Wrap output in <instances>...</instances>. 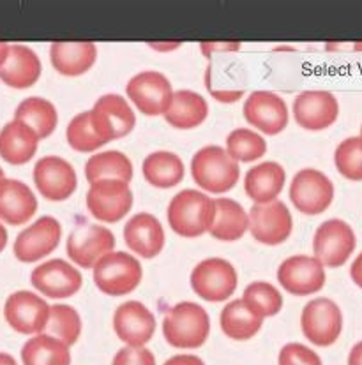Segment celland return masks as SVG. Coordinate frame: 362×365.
I'll list each match as a JSON object with an SVG mask.
<instances>
[{"label":"cell","mask_w":362,"mask_h":365,"mask_svg":"<svg viewBox=\"0 0 362 365\" xmlns=\"http://www.w3.org/2000/svg\"><path fill=\"white\" fill-rule=\"evenodd\" d=\"M348 365H362V341L357 342L350 351Z\"/></svg>","instance_id":"44"},{"label":"cell","mask_w":362,"mask_h":365,"mask_svg":"<svg viewBox=\"0 0 362 365\" xmlns=\"http://www.w3.org/2000/svg\"><path fill=\"white\" fill-rule=\"evenodd\" d=\"M9 46H11V44L0 43V67H2L4 62H6L7 53H9Z\"/></svg>","instance_id":"46"},{"label":"cell","mask_w":362,"mask_h":365,"mask_svg":"<svg viewBox=\"0 0 362 365\" xmlns=\"http://www.w3.org/2000/svg\"><path fill=\"white\" fill-rule=\"evenodd\" d=\"M43 73L36 51L25 44H11L6 62L0 67V80L11 88H29L36 83Z\"/></svg>","instance_id":"24"},{"label":"cell","mask_w":362,"mask_h":365,"mask_svg":"<svg viewBox=\"0 0 362 365\" xmlns=\"http://www.w3.org/2000/svg\"><path fill=\"white\" fill-rule=\"evenodd\" d=\"M133 207V191L121 180H98L87 192V208L92 217L101 222L122 221Z\"/></svg>","instance_id":"10"},{"label":"cell","mask_w":362,"mask_h":365,"mask_svg":"<svg viewBox=\"0 0 362 365\" xmlns=\"http://www.w3.org/2000/svg\"><path fill=\"white\" fill-rule=\"evenodd\" d=\"M238 284L235 267L223 258H207L191 272V288L207 302L228 300Z\"/></svg>","instance_id":"8"},{"label":"cell","mask_w":362,"mask_h":365,"mask_svg":"<svg viewBox=\"0 0 362 365\" xmlns=\"http://www.w3.org/2000/svg\"><path fill=\"white\" fill-rule=\"evenodd\" d=\"M361 136H362V125H361Z\"/></svg>","instance_id":"49"},{"label":"cell","mask_w":362,"mask_h":365,"mask_svg":"<svg viewBox=\"0 0 362 365\" xmlns=\"http://www.w3.org/2000/svg\"><path fill=\"white\" fill-rule=\"evenodd\" d=\"M2 178H4V170H2V168H0V180H2Z\"/></svg>","instance_id":"48"},{"label":"cell","mask_w":362,"mask_h":365,"mask_svg":"<svg viewBox=\"0 0 362 365\" xmlns=\"http://www.w3.org/2000/svg\"><path fill=\"white\" fill-rule=\"evenodd\" d=\"M290 200L302 214H323L334 200V184L320 170L304 168L297 171L290 184Z\"/></svg>","instance_id":"9"},{"label":"cell","mask_w":362,"mask_h":365,"mask_svg":"<svg viewBox=\"0 0 362 365\" xmlns=\"http://www.w3.org/2000/svg\"><path fill=\"white\" fill-rule=\"evenodd\" d=\"M111 365H156V356L147 348H122L114 356Z\"/></svg>","instance_id":"41"},{"label":"cell","mask_w":362,"mask_h":365,"mask_svg":"<svg viewBox=\"0 0 362 365\" xmlns=\"http://www.w3.org/2000/svg\"><path fill=\"white\" fill-rule=\"evenodd\" d=\"M85 177L91 184L98 180H121L129 184L133 178L131 159L119 150L99 152L85 165Z\"/></svg>","instance_id":"33"},{"label":"cell","mask_w":362,"mask_h":365,"mask_svg":"<svg viewBox=\"0 0 362 365\" xmlns=\"http://www.w3.org/2000/svg\"><path fill=\"white\" fill-rule=\"evenodd\" d=\"M126 245L141 258H156L165 247V230L159 219L149 212L133 215L124 226Z\"/></svg>","instance_id":"22"},{"label":"cell","mask_w":362,"mask_h":365,"mask_svg":"<svg viewBox=\"0 0 362 365\" xmlns=\"http://www.w3.org/2000/svg\"><path fill=\"white\" fill-rule=\"evenodd\" d=\"M357 238L352 226L341 219H329L316 228L313 252L323 267H343L356 251Z\"/></svg>","instance_id":"7"},{"label":"cell","mask_w":362,"mask_h":365,"mask_svg":"<svg viewBox=\"0 0 362 365\" xmlns=\"http://www.w3.org/2000/svg\"><path fill=\"white\" fill-rule=\"evenodd\" d=\"M165 365H205L203 360L196 355H175L166 360Z\"/></svg>","instance_id":"42"},{"label":"cell","mask_w":362,"mask_h":365,"mask_svg":"<svg viewBox=\"0 0 362 365\" xmlns=\"http://www.w3.org/2000/svg\"><path fill=\"white\" fill-rule=\"evenodd\" d=\"M7 245V230L4 228V225H0V252L6 249Z\"/></svg>","instance_id":"47"},{"label":"cell","mask_w":362,"mask_h":365,"mask_svg":"<svg viewBox=\"0 0 362 365\" xmlns=\"http://www.w3.org/2000/svg\"><path fill=\"white\" fill-rule=\"evenodd\" d=\"M126 94L138 108V111L149 117H158V115H165L166 108L170 106L174 88L163 73L141 71L128 81Z\"/></svg>","instance_id":"11"},{"label":"cell","mask_w":362,"mask_h":365,"mask_svg":"<svg viewBox=\"0 0 362 365\" xmlns=\"http://www.w3.org/2000/svg\"><path fill=\"white\" fill-rule=\"evenodd\" d=\"M249 217L238 201L230 198L214 200V221L208 233L221 242H235L248 232Z\"/></svg>","instance_id":"29"},{"label":"cell","mask_w":362,"mask_h":365,"mask_svg":"<svg viewBox=\"0 0 362 365\" xmlns=\"http://www.w3.org/2000/svg\"><path fill=\"white\" fill-rule=\"evenodd\" d=\"M267 152V141L258 133L248 128L233 129L226 138V154L235 163H253L263 158Z\"/></svg>","instance_id":"35"},{"label":"cell","mask_w":362,"mask_h":365,"mask_svg":"<svg viewBox=\"0 0 362 365\" xmlns=\"http://www.w3.org/2000/svg\"><path fill=\"white\" fill-rule=\"evenodd\" d=\"M31 282L41 295L48 299H69L84 286V279L76 267L64 259H50L32 270Z\"/></svg>","instance_id":"18"},{"label":"cell","mask_w":362,"mask_h":365,"mask_svg":"<svg viewBox=\"0 0 362 365\" xmlns=\"http://www.w3.org/2000/svg\"><path fill=\"white\" fill-rule=\"evenodd\" d=\"M334 165L346 180L362 182V136L346 138L338 145Z\"/></svg>","instance_id":"38"},{"label":"cell","mask_w":362,"mask_h":365,"mask_svg":"<svg viewBox=\"0 0 362 365\" xmlns=\"http://www.w3.org/2000/svg\"><path fill=\"white\" fill-rule=\"evenodd\" d=\"M278 281L296 297L315 295L326 286V267L315 256H290L278 268Z\"/></svg>","instance_id":"15"},{"label":"cell","mask_w":362,"mask_h":365,"mask_svg":"<svg viewBox=\"0 0 362 365\" xmlns=\"http://www.w3.org/2000/svg\"><path fill=\"white\" fill-rule=\"evenodd\" d=\"M141 275H144V270L133 255L114 251L96 263L92 277H94V284L104 295L122 297L129 295L140 286Z\"/></svg>","instance_id":"4"},{"label":"cell","mask_w":362,"mask_h":365,"mask_svg":"<svg viewBox=\"0 0 362 365\" xmlns=\"http://www.w3.org/2000/svg\"><path fill=\"white\" fill-rule=\"evenodd\" d=\"M50 61L57 73L80 76L98 61V46L94 43H54L50 46Z\"/></svg>","instance_id":"27"},{"label":"cell","mask_w":362,"mask_h":365,"mask_svg":"<svg viewBox=\"0 0 362 365\" xmlns=\"http://www.w3.org/2000/svg\"><path fill=\"white\" fill-rule=\"evenodd\" d=\"M115 249V237L101 225H80L67 238L66 251L71 262L81 268H94L103 256Z\"/></svg>","instance_id":"13"},{"label":"cell","mask_w":362,"mask_h":365,"mask_svg":"<svg viewBox=\"0 0 362 365\" xmlns=\"http://www.w3.org/2000/svg\"><path fill=\"white\" fill-rule=\"evenodd\" d=\"M262 323L263 318L253 312L242 299L230 302L219 316L223 334L233 341H248V339L255 337L262 329Z\"/></svg>","instance_id":"32"},{"label":"cell","mask_w":362,"mask_h":365,"mask_svg":"<svg viewBox=\"0 0 362 365\" xmlns=\"http://www.w3.org/2000/svg\"><path fill=\"white\" fill-rule=\"evenodd\" d=\"M191 175L203 191L223 195L235 187L241 177V168L221 147L208 145L200 148L193 158Z\"/></svg>","instance_id":"3"},{"label":"cell","mask_w":362,"mask_h":365,"mask_svg":"<svg viewBox=\"0 0 362 365\" xmlns=\"http://www.w3.org/2000/svg\"><path fill=\"white\" fill-rule=\"evenodd\" d=\"M301 329L309 342L320 348L332 346L343 332V312L331 299H315L304 305Z\"/></svg>","instance_id":"6"},{"label":"cell","mask_w":362,"mask_h":365,"mask_svg":"<svg viewBox=\"0 0 362 365\" xmlns=\"http://www.w3.org/2000/svg\"><path fill=\"white\" fill-rule=\"evenodd\" d=\"M141 171H144L145 180L151 185L159 189H170L175 187L179 182H182L186 168L182 159L177 154L166 150H158L152 152V154H149L145 158Z\"/></svg>","instance_id":"30"},{"label":"cell","mask_w":362,"mask_h":365,"mask_svg":"<svg viewBox=\"0 0 362 365\" xmlns=\"http://www.w3.org/2000/svg\"><path fill=\"white\" fill-rule=\"evenodd\" d=\"M61 237V222L55 217L44 215L18 235L13 245L14 256L21 263L39 262L59 247Z\"/></svg>","instance_id":"16"},{"label":"cell","mask_w":362,"mask_h":365,"mask_svg":"<svg viewBox=\"0 0 362 365\" xmlns=\"http://www.w3.org/2000/svg\"><path fill=\"white\" fill-rule=\"evenodd\" d=\"M163 117L175 129H195L207 120L208 104L196 92L179 91L171 96L170 106Z\"/></svg>","instance_id":"28"},{"label":"cell","mask_w":362,"mask_h":365,"mask_svg":"<svg viewBox=\"0 0 362 365\" xmlns=\"http://www.w3.org/2000/svg\"><path fill=\"white\" fill-rule=\"evenodd\" d=\"M339 117V103L327 91H306L293 101V118L302 129L323 131Z\"/></svg>","instance_id":"21"},{"label":"cell","mask_w":362,"mask_h":365,"mask_svg":"<svg viewBox=\"0 0 362 365\" xmlns=\"http://www.w3.org/2000/svg\"><path fill=\"white\" fill-rule=\"evenodd\" d=\"M4 316L11 329L24 335L43 334L50 318V305L32 292L13 293L4 305Z\"/></svg>","instance_id":"14"},{"label":"cell","mask_w":362,"mask_h":365,"mask_svg":"<svg viewBox=\"0 0 362 365\" xmlns=\"http://www.w3.org/2000/svg\"><path fill=\"white\" fill-rule=\"evenodd\" d=\"M14 120L27 124L39 136V140H46L57 129L59 113L51 101L34 96L18 104L14 111Z\"/></svg>","instance_id":"31"},{"label":"cell","mask_w":362,"mask_h":365,"mask_svg":"<svg viewBox=\"0 0 362 365\" xmlns=\"http://www.w3.org/2000/svg\"><path fill=\"white\" fill-rule=\"evenodd\" d=\"M244 118L267 136H276L288 125V106L274 92L256 91L246 99Z\"/></svg>","instance_id":"19"},{"label":"cell","mask_w":362,"mask_h":365,"mask_svg":"<svg viewBox=\"0 0 362 365\" xmlns=\"http://www.w3.org/2000/svg\"><path fill=\"white\" fill-rule=\"evenodd\" d=\"M37 212V198L25 182L14 178L0 180V221L11 226L29 222Z\"/></svg>","instance_id":"23"},{"label":"cell","mask_w":362,"mask_h":365,"mask_svg":"<svg viewBox=\"0 0 362 365\" xmlns=\"http://www.w3.org/2000/svg\"><path fill=\"white\" fill-rule=\"evenodd\" d=\"M211 334V318L195 302H181L166 312L163 335L166 342L179 349H196L205 344Z\"/></svg>","instance_id":"1"},{"label":"cell","mask_w":362,"mask_h":365,"mask_svg":"<svg viewBox=\"0 0 362 365\" xmlns=\"http://www.w3.org/2000/svg\"><path fill=\"white\" fill-rule=\"evenodd\" d=\"M278 365H322V359L308 346L288 342L279 351Z\"/></svg>","instance_id":"40"},{"label":"cell","mask_w":362,"mask_h":365,"mask_svg":"<svg viewBox=\"0 0 362 365\" xmlns=\"http://www.w3.org/2000/svg\"><path fill=\"white\" fill-rule=\"evenodd\" d=\"M24 365H71L69 346L48 334H37L21 348Z\"/></svg>","instance_id":"34"},{"label":"cell","mask_w":362,"mask_h":365,"mask_svg":"<svg viewBox=\"0 0 362 365\" xmlns=\"http://www.w3.org/2000/svg\"><path fill=\"white\" fill-rule=\"evenodd\" d=\"M66 138L71 148H74L76 152H84V154L96 152L104 145L92 128L89 111H81L69 122L66 129Z\"/></svg>","instance_id":"39"},{"label":"cell","mask_w":362,"mask_h":365,"mask_svg":"<svg viewBox=\"0 0 362 365\" xmlns=\"http://www.w3.org/2000/svg\"><path fill=\"white\" fill-rule=\"evenodd\" d=\"M242 302L260 318L276 316L283 307V295L276 286L265 281H255L246 286Z\"/></svg>","instance_id":"37"},{"label":"cell","mask_w":362,"mask_h":365,"mask_svg":"<svg viewBox=\"0 0 362 365\" xmlns=\"http://www.w3.org/2000/svg\"><path fill=\"white\" fill-rule=\"evenodd\" d=\"M114 330L131 348H144L154 337L156 318L141 302H124L114 314Z\"/></svg>","instance_id":"20"},{"label":"cell","mask_w":362,"mask_h":365,"mask_svg":"<svg viewBox=\"0 0 362 365\" xmlns=\"http://www.w3.org/2000/svg\"><path fill=\"white\" fill-rule=\"evenodd\" d=\"M34 184L41 196L50 201H64L76 191V171L59 155H46L34 166Z\"/></svg>","instance_id":"17"},{"label":"cell","mask_w":362,"mask_h":365,"mask_svg":"<svg viewBox=\"0 0 362 365\" xmlns=\"http://www.w3.org/2000/svg\"><path fill=\"white\" fill-rule=\"evenodd\" d=\"M214 200L195 189H184L168 205V225L184 238H198L211 230Z\"/></svg>","instance_id":"2"},{"label":"cell","mask_w":362,"mask_h":365,"mask_svg":"<svg viewBox=\"0 0 362 365\" xmlns=\"http://www.w3.org/2000/svg\"><path fill=\"white\" fill-rule=\"evenodd\" d=\"M89 113H91L92 128L104 145L108 141L128 136L136 124L133 108L119 94L101 96Z\"/></svg>","instance_id":"5"},{"label":"cell","mask_w":362,"mask_h":365,"mask_svg":"<svg viewBox=\"0 0 362 365\" xmlns=\"http://www.w3.org/2000/svg\"><path fill=\"white\" fill-rule=\"evenodd\" d=\"M39 136L20 120H11L0 129V158L13 166H21L36 155Z\"/></svg>","instance_id":"25"},{"label":"cell","mask_w":362,"mask_h":365,"mask_svg":"<svg viewBox=\"0 0 362 365\" xmlns=\"http://www.w3.org/2000/svg\"><path fill=\"white\" fill-rule=\"evenodd\" d=\"M248 217V230L260 244L279 245L292 235V214L288 207L279 200L271 201V203H255Z\"/></svg>","instance_id":"12"},{"label":"cell","mask_w":362,"mask_h":365,"mask_svg":"<svg viewBox=\"0 0 362 365\" xmlns=\"http://www.w3.org/2000/svg\"><path fill=\"white\" fill-rule=\"evenodd\" d=\"M350 277H352V281L356 282L359 288H362V252L357 256L356 262L352 263V267H350Z\"/></svg>","instance_id":"43"},{"label":"cell","mask_w":362,"mask_h":365,"mask_svg":"<svg viewBox=\"0 0 362 365\" xmlns=\"http://www.w3.org/2000/svg\"><path fill=\"white\" fill-rule=\"evenodd\" d=\"M0 365H18L14 356H11L9 353H0Z\"/></svg>","instance_id":"45"},{"label":"cell","mask_w":362,"mask_h":365,"mask_svg":"<svg viewBox=\"0 0 362 365\" xmlns=\"http://www.w3.org/2000/svg\"><path fill=\"white\" fill-rule=\"evenodd\" d=\"M285 182V168L274 161H267L256 165L246 173L244 189L246 195L255 203H271L281 195Z\"/></svg>","instance_id":"26"},{"label":"cell","mask_w":362,"mask_h":365,"mask_svg":"<svg viewBox=\"0 0 362 365\" xmlns=\"http://www.w3.org/2000/svg\"><path fill=\"white\" fill-rule=\"evenodd\" d=\"M48 335L59 339L67 346L76 344L81 335V318L78 311L71 305L59 304L50 307L46 329Z\"/></svg>","instance_id":"36"}]
</instances>
